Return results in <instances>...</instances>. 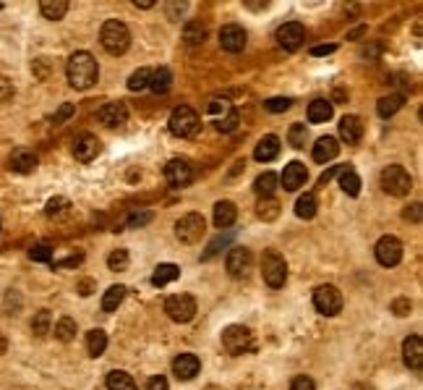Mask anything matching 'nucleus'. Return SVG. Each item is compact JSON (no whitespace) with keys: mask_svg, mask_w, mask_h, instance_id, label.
I'll return each instance as SVG.
<instances>
[{"mask_svg":"<svg viewBox=\"0 0 423 390\" xmlns=\"http://www.w3.org/2000/svg\"><path fill=\"white\" fill-rule=\"evenodd\" d=\"M100 42H102V48L110 53V56H123L131 45V32H128V26L118 19H110V21H105L102 24V32H100Z\"/></svg>","mask_w":423,"mask_h":390,"instance_id":"2","label":"nucleus"},{"mask_svg":"<svg viewBox=\"0 0 423 390\" xmlns=\"http://www.w3.org/2000/svg\"><path fill=\"white\" fill-rule=\"evenodd\" d=\"M340 186L348 196H358L360 194V176L353 171L350 165H340Z\"/></svg>","mask_w":423,"mask_h":390,"instance_id":"25","label":"nucleus"},{"mask_svg":"<svg viewBox=\"0 0 423 390\" xmlns=\"http://www.w3.org/2000/svg\"><path fill=\"white\" fill-rule=\"evenodd\" d=\"M405 220H413V223H418V220H421V204H413V207H407V210H405Z\"/></svg>","mask_w":423,"mask_h":390,"instance_id":"49","label":"nucleus"},{"mask_svg":"<svg viewBox=\"0 0 423 390\" xmlns=\"http://www.w3.org/2000/svg\"><path fill=\"white\" fill-rule=\"evenodd\" d=\"M165 179H168L170 186H176V189L191 184V179H193L191 165L186 163V160H170V163L165 165Z\"/></svg>","mask_w":423,"mask_h":390,"instance_id":"15","label":"nucleus"},{"mask_svg":"<svg viewBox=\"0 0 423 390\" xmlns=\"http://www.w3.org/2000/svg\"><path fill=\"white\" fill-rule=\"evenodd\" d=\"M277 184H279V179L274 176L272 171H267V173H262L259 179L254 181V189H256V194L259 196H264V199H269L274 191H277Z\"/></svg>","mask_w":423,"mask_h":390,"instance_id":"29","label":"nucleus"},{"mask_svg":"<svg viewBox=\"0 0 423 390\" xmlns=\"http://www.w3.org/2000/svg\"><path fill=\"white\" fill-rule=\"evenodd\" d=\"M279 215V204L274 202V199H264V202H259V218L262 220H274Z\"/></svg>","mask_w":423,"mask_h":390,"instance_id":"42","label":"nucleus"},{"mask_svg":"<svg viewBox=\"0 0 423 390\" xmlns=\"http://www.w3.org/2000/svg\"><path fill=\"white\" fill-rule=\"evenodd\" d=\"M201 369V362L196 354H181V357H176V362H173V372H176L178 380H193L196 374H199Z\"/></svg>","mask_w":423,"mask_h":390,"instance_id":"17","label":"nucleus"},{"mask_svg":"<svg viewBox=\"0 0 423 390\" xmlns=\"http://www.w3.org/2000/svg\"><path fill=\"white\" fill-rule=\"evenodd\" d=\"M149 220H152V215H149V212H144V215H134V218L128 220V223H131V226H144V223H149Z\"/></svg>","mask_w":423,"mask_h":390,"instance_id":"53","label":"nucleus"},{"mask_svg":"<svg viewBox=\"0 0 423 390\" xmlns=\"http://www.w3.org/2000/svg\"><path fill=\"white\" fill-rule=\"evenodd\" d=\"M37 163H40L37 154L32 149H26V147H18V149L11 152V168L16 173H32L37 168Z\"/></svg>","mask_w":423,"mask_h":390,"instance_id":"21","label":"nucleus"},{"mask_svg":"<svg viewBox=\"0 0 423 390\" xmlns=\"http://www.w3.org/2000/svg\"><path fill=\"white\" fill-rule=\"evenodd\" d=\"M11 95H14V87H11V82L0 79V100H9Z\"/></svg>","mask_w":423,"mask_h":390,"instance_id":"51","label":"nucleus"},{"mask_svg":"<svg viewBox=\"0 0 423 390\" xmlns=\"http://www.w3.org/2000/svg\"><path fill=\"white\" fill-rule=\"evenodd\" d=\"M306 179H309V171H306V165L298 163V160L285 165V171H282V176H279L285 191H298V189L306 184Z\"/></svg>","mask_w":423,"mask_h":390,"instance_id":"14","label":"nucleus"},{"mask_svg":"<svg viewBox=\"0 0 423 390\" xmlns=\"http://www.w3.org/2000/svg\"><path fill=\"white\" fill-rule=\"evenodd\" d=\"M235 126H238V110H235V107H230V110L223 115H217V131L230 134V131H235Z\"/></svg>","mask_w":423,"mask_h":390,"instance_id":"41","label":"nucleus"},{"mask_svg":"<svg viewBox=\"0 0 423 390\" xmlns=\"http://www.w3.org/2000/svg\"><path fill=\"white\" fill-rule=\"evenodd\" d=\"M29 257H32L34 262H50L53 260V249H50V246H34L32 252H29Z\"/></svg>","mask_w":423,"mask_h":390,"instance_id":"45","label":"nucleus"},{"mask_svg":"<svg viewBox=\"0 0 423 390\" xmlns=\"http://www.w3.org/2000/svg\"><path fill=\"white\" fill-rule=\"evenodd\" d=\"M363 137V123H360L358 115H345L340 121V139L348 142V144H355Z\"/></svg>","mask_w":423,"mask_h":390,"instance_id":"23","label":"nucleus"},{"mask_svg":"<svg viewBox=\"0 0 423 390\" xmlns=\"http://www.w3.org/2000/svg\"><path fill=\"white\" fill-rule=\"evenodd\" d=\"M100 123H105V126H110V129H115V126H123V123L128 121V105L126 102H110V105H105L102 110H100Z\"/></svg>","mask_w":423,"mask_h":390,"instance_id":"18","label":"nucleus"},{"mask_svg":"<svg viewBox=\"0 0 423 390\" xmlns=\"http://www.w3.org/2000/svg\"><path fill=\"white\" fill-rule=\"evenodd\" d=\"M246 29L238 24H227L220 29V45H223V50H227V53H240V50L246 48Z\"/></svg>","mask_w":423,"mask_h":390,"instance_id":"13","label":"nucleus"},{"mask_svg":"<svg viewBox=\"0 0 423 390\" xmlns=\"http://www.w3.org/2000/svg\"><path fill=\"white\" fill-rule=\"evenodd\" d=\"M314 307H316V312L327 315V317L340 315V309H343V293H340V288H335V285H319L314 291Z\"/></svg>","mask_w":423,"mask_h":390,"instance_id":"9","label":"nucleus"},{"mask_svg":"<svg viewBox=\"0 0 423 390\" xmlns=\"http://www.w3.org/2000/svg\"><path fill=\"white\" fill-rule=\"evenodd\" d=\"M225 268L232 278H246L254 268V254L248 252L246 246H232L225 257Z\"/></svg>","mask_w":423,"mask_h":390,"instance_id":"10","label":"nucleus"},{"mask_svg":"<svg viewBox=\"0 0 423 390\" xmlns=\"http://www.w3.org/2000/svg\"><path fill=\"white\" fill-rule=\"evenodd\" d=\"M306 139H309V129H306L304 123H293V126H290V131H288L290 147H296V149H304Z\"/></svg>","mask_w":423,"mask_h":390,"instance_id":"40","label":"nucleus"},{"mask_svg":"<svg viewBox=\"0 0 423 390\" xmlns=\"http://www.w3.org/2000/svg\"><path fill=\"white\" fill-rule=\"evenodd\" d=\"M107 268L110 270H126L128 268V252L126 249H115V252L110 254V257H107Z\"/></svg>","mask_w":423,"mask_h":390,"instance_id":"43","label":"nucleus"},{"mask_svg":"<svg viewBox=\"0 0 423 390\" xmlns=\"http://www.w3.org/2000/svg\"><path fill=\"white\" fill-rule=\"evenodd\" d=\"M146 390H170V385H168V380H165L162 374H157V377H152V380H149Z\"/></svg>","mask_w":423,"mask_h":390,"instance_id":"48","label":"nucleus"},{"mask_svg":"<svg viewBox=\"0 0 423 390\" xmlns=\"http://www.w3.org/2000/svg\"><path fill=\"white\" fill-rule=\"evenodd\" d=\"M262 275H264V283L269 285V288H282L285 280H288V262L282 260L274 249L269 252H264L262 257Z\"/></svg>","mask_w":423,"mask_h":390,"instance_id":"5","label":"nucleus"},{"mask_svg":"<svg viewBox=\"0 0 423 390\" xmlns=\"http://www.w3.org/2000/svg\"><path fill=\"white\" fill-rule=\"evenodd\" d=\"M223 346L227 354L232 357H243V354H251L256 349V341H254V333L243 325H230L225 327L223 333Z\"/></svg>","mask_w":423,"mask_h":390,"instance_id":"3","label":"nucleus"},{"mask_svg":"<svg viewBox=\"0 0 423 390\" xmlns=\"http://www.w3.org/2000/svg\"><path fill=\"white\" fill-rule=\"evenodd\" d=\"M316 194H304V196H298V202H296V215L301 220H311L314 215H316Z\"/></svg>","mask_w":423,"mask_h":390,"instance_id":"35","label":"nucleus"},{"mask_svg":"<svg viewBox=\"0 0 423 390\" xmlns=\"http://www.w3.org/2000/svg\"><path fill=\"white\" fill-rule=\"evenodd\" d=\"M165 315L173 322H191L193 315H196V301H193L191 293H176L165 301Z\"/></svg>","mask_w":423,"mask_h":390,"instance_id":"8","label":"nucleus"},{"mask_svg":"<svg viewBox=\"0 0 423 390\" xmlns=\"http://www.w3.org/2000/svg\"><path fill=\"white\" fill-rule=\"evenodd\" d=\"M204 231H207V223H204V218H201L199 212H188V215H183V218L176 223V236L178 241H183V244H196V241H201Z\"/></svg>","mask_w":423,"mask_h":390,"instance_id":"7","label":"nucleus"},{"mask_svg":"<svg viewBox=\"0 0 423 390\" xmlns=\"http://www.w3.org/2000/svg\"><path fill=\"white\" fill-rule=\"evenodd\" d=\"M40 11H42V16L50 19V21H60V19L68 14V3H65V0H42Z\"/></svg>","mask_w":423,"mask_h":390,"instance_id":"28","label":"nucleus"},{"mask_svg":"<svg viewBox=\"0 0 423 390\" xmlns=\"http://www.w3.org/2000/svg\"><path fill=\"white\" fill-rule=\"evenodd\" d=\"M170 84H173V73H170V68H157V71H152V79H149V87H152V92H157V95H165V92L170 90Z\"/></svg>","mask_w":423,"mask_h":390,"instance_id":"32","label":"nucleus"},{"mask_svg":"<svg viewBox=\"0 0 423 390\" xmlns=\"http://www.w3.org/2000/svg\"><path fill=\"white\" fill-rule=\"evenodd\" d=\"M405 105V98L402 95H387V98L379 100V105H376V113L382 115V118H390L400 110V107Z\"/></svg>","mask_w":423,"mask_h":390,"instance_id":"31","label":"nucleus"},{"mask_svg":"<svg viewBox=\"0 0 423 390\" xmlns=\"http://www.w3.org/2000/svg\"><path fill=\"white\" fill-rule=\"evenodd\" d=\"M73 335H76V320H71V317H60V320H58V325H55V338H58V341L68 343Z\"/></svg>","mask_w":423,"mask_h":390,"instance_id":"39","label":"nucleus"},{"mask_svg":"<svg viewBox=\"0 0 423 390\" xmlns=\"http://www.w3.org/2000/svg\"><path fill=\"white\" fill-rule=\"evenodd\" d=\"M332 113H335V107H332V102L329 100H314L311 105H309V121L311 123H324L332 118Z\"/></svg>","mask_w":423,"mask_h":390,"instance_id":"27","label":"nucleus"},{"mask_svg":"<svg viewBox=\"0 0 423 390\" xmlns=\"http://www.w3.org/2000/svg\"><path fill=\"white\" fill-rule=\"evenodd\" d=\"M337 152H340V144H337L335 137H319L316 139V144H314V160H316V163H329V160H335Z\"/></svg>","mask_w":423,"mask_h":390,"instance_id":"22","label":"nucleus"},{"mask_svg":"<svg viewBox=\"0 0 423 390\" xmlns=\"http://www.w3.org/2000/svg\"><path fill=\"white\" fill-rule=\"evenodd\" d=\"M376 262L379 265H384V268H395V265H400V260H402V244H400V238L395 236H384L376 241Z\"/></svg>","mask_w":423,"mask_h":390,"instance_id":"11","label":"nucleus"},{"mask_svg":"<svg viewBox=\"0 0 423 390\" xmlns=\"http://www.w3.org/2000/svg\"><path fill=\"white\" fill-rule=\"evenodd\" d=\"M107 390H139L136 388V380L123 369H115V372L107 374Z\"/></svg>","mask_w":423,"mask_h":390,"instance_id":"30","label":"nucleus"},{"mask_svg":"<svg viewBox=\"0 0 423 390\" xmlns=\"http://www.w3.org/2000/svg\"><path fill=\"white\" fill-rule=\"evenodd\" d=\"M123 299H126V285H110L107 293L102 296V309L105 312H115L123 304Z\"/></svg>","mask_w":423,"mask_h":390,"instance_id":"33","label":"nucleus"},{"mask_svg":"<svg viewBox=\"0 0 423 390\" xmlns=\"http://www.w3.org/2000/svg\"><path fill=\"white\" fill-rule=\"evenodd\" d=\"M290 390H316V385H314V380L311 377H296V380L290 382Z\"/></svg>","mask_w":423,"mask_h":390,"instance_id":"46","label":"nucleus"},{"mask_svg":"<svg viewBox=\"0 0 423 390\" xmlns=\"http://www.w3.org/2000/svg\"><path fill=\"white\" fill-rule=\"evenodd\" d=\"M50 325H53V317H50V312H48V309H40V312L34 315V320H32L34 335H37V338H45V335L50 333Z\"/></svg>","mask_w":423,"mask_h":390,"instance_id":"36","label":"nucleus"},{"mask_svg":"<svg viewBox=\"0 0 423 390\" xmlns=\"http://www.w3.org/2000/svg\"><path fill=\"white\" fill-rule=\"evenodd\" d=\"M60 207H68V202H65V199H50L48 202V215L50 218H53V215H60Z\"/></svg>","mask_w":423,"mask_h":390,"instance_id":"47","label":"nucleus"},{"mask_svg":"<svg viewBox=\"0 0 423 390\" xmlns=\"http://www.w3.org/2000/svg\"><path fill=\"white\" fill-rule=\"evenodd\" d=\"M65 73H68V82H71L73 90H89V87L97 82L100 68H97V60L92 58V53L79 50V53H73V56L68 58Z\"/></svg>","mask_w":423,"mask_h":390,"instance_id":"1","label":"nucleus"},{"mask_svg":"<svg viewBox=\"0 0 423 390\" xmlns=\"http://www.w3.org/2000/svg\"><path fill=\"white\" fill-rule=\"evenodd\" d=\"M402 359L410 369H421L423 367V341L421 335H410L405 343H402Z\"/></svg>","mask_w":423,"mask_h":390,"instance_id":"19","label":"nucleus"},{"mask_svg":"<svg viewBox=\"0 0 423 390\" xmlns=\"http://www.w3.org/2000/svg\"><path fill=\"white\" fill-rule=\"evenodd\" d=\"M107 349V335L102 330H89L87 333V351L89 357H102Z\"/></svg>","mask_w":423,"mask_h":390,"instance_id":"34","label":"nucleus"},{"mask_svg":"<svg viewBox=\"0 0 423 390\" xmlns=\"http://www.w3.org/2000/svg\"><path fill=\"white\" fill-rule=\"evenodd\" d=\"M410 186H413V179L410 173L402 168V165H390L382 171V189L392 196H405L410 194Z\"/></svg>","mask_w":423,"mask_h":390,"instance_id":"6","label":"nucleus"},{"mask_svg":"<svg viewBox=\"0 0 423 390\" xmlns=\"http://www.w3.org/2000/svg\"><path fill=\"white\" fill-rule=\"evenodd\" d=\"M274 37H277L279 48H282V50L296 53V50L306 42V29H304V24H298V21H288V24L279 26Z\"/></svg>","mask_w":423,"mask_h":390,"instance_id":"12","label":"nucleus"},{"mask_svg":"<svg viewBox=\"0 0 423 390\" xmlns=\"http://www.w3.org/2000/svg\"><path fill=\"white\" fill-rule=\"evenodd\" d=\"M71 113H73V105H68V102H65V105L60 107V113L55 115V126H58V123H63L65 118H68V115H71Z\"/></svg>","mask_w":423,"mask_h":390,"instance_id":"52","label":"nucleus"},{"mask_svg":"<svg viewBox=\"0 0 423 390\" xmlns=\"http://www.w3.org/2000/svg\"><path fill=\"white\" fill-rule=\"evenodd\" d=\"M290 105H293V100L290 98H272L264 102V110H269V113H285Z\"/></svg>","mask_w":423,"mask_h":390,"instance_id":"44","label":"nucleus"},{"mask_svg":"<svg viewBox=\"0 0 423 390\" xmlns=\"http://www.w3.org/2000/svg\"><path fill=\"white\" fill-rule=\"evenodd\" d=\"M149 79H152V71L149 68H139V71L131 73V79H128V90L131 92H141L149 87Z\"/></svg>","mask_w":423,"mask_h":390,"instance_id":"38","label":"nucleus"},{"mask_svg":"<svg viewBox=\"0 0 423 390\" xmlns=\"http://www.w3.org/2000/svg\"><path fill=\"white\" fill-rule=\"evenodd\" d=\"M335 50H337L335 42H332V45H319V48L311 50V56H329V53H335Z\"/></svg>","mask_w":423,"mask_h":390,"instance_id":"50","label":"nucleus"},{"mask_svg":"<svg viewBox=\"0 0 423 390\" xmlns=\"http://www.w3.org/2000/svg\"><path fill=\"white\" fill-rule=\"evenodd\" d=\"M170 131L176 134V137H181V139H188V137H193L196 131H199V126H201V121H199V113L193 110V107H188V105H178L173 113H170Z\"/></svg>","mask_w":423,"mask_h":390,"instance_id":"4","label":"nucleus"},{"mask_svg":"<svg viewBox=\"0 0 423 390\" xmlns=\"http://www.w3.org/2000/svg\"><path fill=\"white\" fill-rule=\"evenodd\" d=\"M279 154V139L274 134H267V137L259 139V144L254 149V157L259 163H272V160H277Z\"/></svg>","mask_w":423,"mask_h":390,"instance_id":"20","label":"nucleus"},{"mask_svg":"<svg viewBox=\"0 0 423 390\" xmlns=\"http://www.w3.org/2000/svg\"><path fill=\"white\" fill-rule=\"evenodd\" d=\"M204 37H207V32H204V26L199 24V21H188L186 24V29H183V40H186V45H201L204 42Z\"/></svg>","mask_w":423,"mask_h":390,"instance_id":"37","label":"nucleus"},{"mask_svg":"<svg viewBox=\"0 0 423 390\" xmlns=\"http://www.w3.org/2000/svg\"><path fill=\"white\" fill-rule=\"evenodd\" d=\"M178 275H181V268L173 265V262H165V265H157V270H154V275H152V283L157 285V288H162V285L178 280Z\"/></svg>","mask_w":423,"mask_h":390,"instance_id":"26","label":"nucleus"},{"mask_svg":"<svg viewBox=\"0 0 423 390\" xmlns=\"http://www.w3.org/2000/svg\"><path fill=\"white\" fill-rule=\"evenodd\" d=\"M100 139L92 137V134H81L76 142H73V157L81 160V163H92L97 154H100Z\"/></svg>","mask_w":423,"mask_h":390,"instance_id":"16","label":"nucleus"},{"mask_svg":"<svg viewBox=\"0 0 423 390\" xmlns=\"http://www.w3.org/2000/svg\"><path fill=\"white\" fill-rule=\"evenodd\" d=\"M212 218H215V226L220 228V231H225V228H230L232 223H235V218H238V210H235V204L225 199V202L215 204V215H212Z\"/></svg>","mask_w":423,"mask_h":390,"instance_id":"24","label":"nucleus"}]
</instances>
